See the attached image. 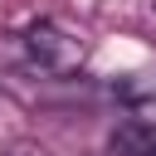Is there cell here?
<instances>
[{"label": "cell", "mask_w": 156, "mask_h": 156, "mask_svg": "<svg viewBox=\"0 0 156 156\" xmlns=\"http://www.w3.org/2000/svg\"><path fill=\"white\" fill-rule=\"evenodd\" d=\"M24 54L44 73H78L88 58V44L73 29H63L58 20H34V24H24Z\"/></svg>", "instance_id": "6da1fadb"}, {"label": "cell", "mask_w": 156, "mask_h": 156, "mask_svg": "<svg viewBox=\"0 0 156 156\" xmlns=\"http://www.w3.org/2000/svg\"><path fill=\"white\" fill-rule=\"evenodd\" d=\"M112 156H156V122L127 112L112 132Z\"/></svg>", "instance_id": "7a4b0ae2"}]
</instances>
